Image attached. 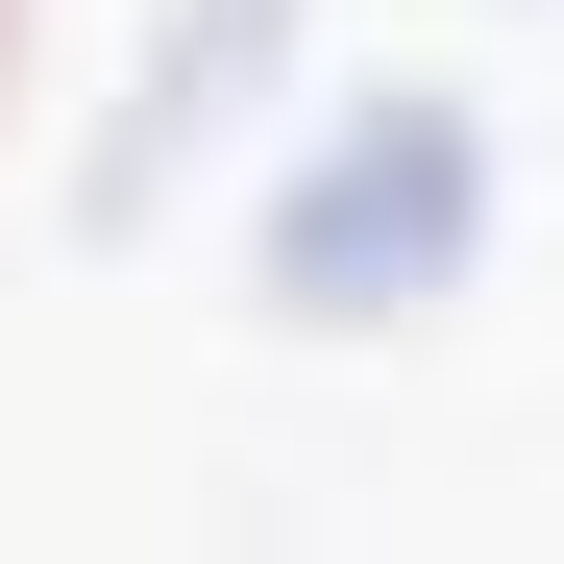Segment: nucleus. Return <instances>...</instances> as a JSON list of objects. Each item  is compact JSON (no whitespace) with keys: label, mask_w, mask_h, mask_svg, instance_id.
Returning a JSON list of instances; mask_svg holds the SVG:
<instances>
[{"label":"nucleus","mask_w":564,"mask_h":564,"mask_svg":"<svg viewBox=\"0 0 564 564\" xmlns=\"http://www.w3.org/2000/svg\"><path fill=\"white\" fill-rule=\"evenodd\" d=\"M466 221H491V148H466V99H368L344 148H295L270 172V295L295 319H417L442 270H466Z\"/></svg>","instance_id":"1"}]
</instances>
